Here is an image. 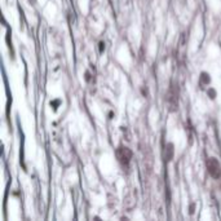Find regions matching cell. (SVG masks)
I'll return each mask as SVG.
<instances>
[{
  "label": "cell",
  "instance_id": "obj_3",
  "mask_svg": "<svg viewBox=\"0 0 221 221\" xmlns=\"http://www.w3.org/2000/svg\"><path fill=\"white\" fill-rule=\"evenodd\" d=\"M167 102H168V105L171 106L172 109H177V93H176L175 88H171L168 95H167Z\"/></svg>",
  "mask_w": 221,
  "mask_h": 221
},
{
  "label": "cell",
  "instance_id": "obj_1",
  "mask_svg": "<svg viewBox=\"0 0 221 221\" xmlns=\"http://www.w3.org/2000/svg\"><path fill=\"white\" fill-rule=\"evenodd\" d=\"M207 171L214 178H220L221 177V164L216 158H208L206 162Z\"/></svg>",
  "mask_w": 221,
  "mask_h": 221
},
{
  "label": "cell",
  "instance_id": "obj_2",
  "mask_svg": "<svg viewBox=\"0 0 221 221\" xmlns=\"http://www.w3.org/2000/svg\"><path fill=\"white\" fill-rule=\"evenodd\" d=\"M118 159L120 161V163H123L124 166H128L131 159H132V151H131L127 146H120L116 151Z\"/></svg>",
  "mask_w": 221,
  "mask_h": 221
}]
</instances>
